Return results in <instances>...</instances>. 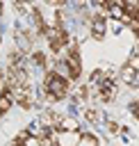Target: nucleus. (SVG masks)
I'll return each instance as SVG.
<instances>
[{
  "instance_id": "obj_1",
  "label": "nucleus",
  "mask_w": 139,
  "mask_h": 146,
  "mask_svg": "<svg viewBox=\"0 0 139 146\" xmlns=\"http://www.w3.org/2000/svg\"><path fill=\"white\" fill-rule=\"evenodd\" d=\"M68 91H71V80L62 78L59 73L50 71V73L43 78V98H46L48 103H55V100L66 98Z\"/></svg>"
},
{
  "instance_id": "obj_2",
  "label": "nucleus",
  "mask_w": 139,
  "mask_h": 146,
  "mask_svg": "<svg viewBox=\"0 0 139 146\" xmlns=\"http://www.w3.org/2000/svg\"><path fill=\"white\" fill-rule=\"evenodd\" d=\"M62 59L66 62V66H68V71H71V80H77L80 73H82V62H80V52H77V48L71 46Z\"/></svg>"
},
{
  "instance_id": "obj_3",
  "label": "nucleus",
  "mask_w": 139,
  "mask_h": 146,
  "mask_svg": "<svg viewBox=\"0 0 139 146\" xmlns=\"http://www.w3.org/2000/svg\"><path fill=\"white\" fill-rule=\"evenodd\" d=\"M80 139H82L80 132H59V130L55 132V141H57V146H77Z\"/></svg>"
},
{
  "instance_id": "obj_4",
  "label": "nucleus",
  "mask_w": 139,
  "mask_h": 146,
  "mask_svg": "<svg viewBox=\"0 0 139 146\" xmlns=\"http://www.w3.org/2000/svg\"><path fill=\"white\" fill-rule=\"evenodd\" d=\"M121 82H125V84H130V87H139V71L137 68H132L130 64H125L123 68H121Z\"/></svg>"
},
{
  "instance_id": "obj_5",
  "label": "nucleus",
  "mask_w": 139,
  "mask_h": 146,
  "mask_svg": "<svg viewBox=\"0 0 139 146\" xmlns=\"http://www.w3.org/2000/svg\"><path fill=\"white\" fill-rule=\"evenodd\" d=\"M103 34H105V16L103 14H96V16H91V36L100 41Z\"/></svg>"
},
{
  "instance_id": "obj_6",
  "label": "nucleus",
  "mask_w": 139,
  "mask_h": 146,
  "mask_svg": "<svg viewBox=\"0 0 139 146\" xmlns=\"http://www.w3.org/2000/svg\"><path fill=\"white\" fill-rule=\"evenodd\" d=\"M16 146H46L41 137H34L30 132H21L18 139H16Z\"/></svg>"
},
{
  "instance_id": "obj_7",
  "label": "nucleus",
  "mask_w": 139,
  "mask_h": 146,
  "mask_svg": "<svg viewBox=\"0 0 139 146\" xmlns=\"http://www.w3.org/2000/svg\"><path fill=\"white\" fill-rule=\"evenodd\" d=\"M77 128H80V123H77L73 116H64V119L59 121V125H57L59 132H77Z\"/></svg>"
},
{
  "instance_id": "obj_8",
  "label": "nucleus",
  "mask_w": 139,
  "mask_h": 146,
  "mask_svg": "<svg viewBox=\"0 0 139 146\" xmlns=\"http://www.w3.org/2000/svg\"><path fill=\"white\" fill-rule=\"evenodd\" d=\"M11 105H14V98H11L9 91H5V94L0 96V114H7V112L11 110Z\"/></svg>"
},
{
  "instance_id": "obj_9",
  "label": "nucleus",
  "mask_w": 139,
  "mask_h": 146,
  "mask_svg": "<svg viewBox=\"0 0 139 146\" xmlns=\"http://www.w3.org/2000/svg\"><path fill=\"white\" fill-rule=\"evenodd\" d=\"M30 59H32V62H34L39 68H46V66H48V62H46V55H43L41 50H34V52L30 55Z\"/></svg>"
},
{
  "instance_id": "obj_10",
  "label": "nucleus",
  "mask_w": 139,
  "mask_h": 146,
  "mask_svg": "<svg viewBox=\"0 0 139 146\" xmlns=\"http://www.w3.org/2000/svg\"><path fill=\"white\" fill-rule=\"evenodd\" d=\"M77 146H100V144H98L96 137H91V135H82V139H80Z\"/></svg>"
},
{
  "instance_id": "obj_11",
  "label": "nucleus",
  "mask_w": 139,
  "mask_h": 146,
  "mask_svg": "<svg viewBox=\"0 0 139 146\" xmlns=\"http://www.w3.org/2000/svg\"><path fill=\"white\" fill-rule=\"evenodd\" d=\"M84 116H87V119H89L91 123H98V121H100V114H98V112H96L93 107H89V110H84Z\"/></svg>"
},
{
  "instance_id": "obj_12",
  "label": "nucleus",
  "mask_w": 139,
  "mask_h": 146,
  "mask_svg": "<svg viewBox=\"0 0 139 146\" xmlns=\"http://www.w3.org/2000/svg\"><path fill=\"white\" fill-rule=\"evenodd\" d=\"M107 130H109L112 135H118V132H121V128H118V123H114V121H109V123H107Z\"/></svg>"
},
{
  "instance_id": "obj_13",
  "label": "nucleus",
  "mask_w": 139,
  "mask_h": 146,
  "mask_svg": "<svg viewBox=\"0 0 139 146\" xmlns=\"http://www.w3.org/2000/svg\"><path fill=\"white\" fill-rule=\"evenodd\" d=\"M130 110H132V114L139 119V100H137V103H132V107H130Z\"/></svg>"
},
{
  "instance_id": "obj_14",
  "label": "nucleus",
  "mask_w": 139,
  "mask_h": 146,
  "mask_svg": "<svg viewBox=\"0 0 139 146\" xmlns=\"http://www.w3.org/2000/svg\"><path fill=\"white\" fill-rule=\"evenodd\" d=\"M0 14H2V5H0Z\"/></svg>"
}]
</instances>
